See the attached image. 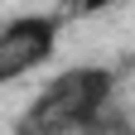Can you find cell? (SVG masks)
<instances>
[{
    "mask_svg": "<svg viewBox=\"0 0 135 135\" xmlns=\"http://www.w3.org/2000/svg\"><path fill=\"white\" fill-rule=\"evenodd\" d=\"M111 5H116V0H77L73 10L77 15H101V10H111Z\"/></svg>",
    "mask_w": 135,
    "mask_h": 135,
    "instance_id": "cell-3",
    "label": "cell"
},
{
    "mask_svg": "<svg viewBox=\"0 0 135 135\" xmlns=\"http://www.w3.org/2000/svg\"><path fill=\"white\" fill-rule=\"evenodd\" d=\"M116 82H121V73L101 63L63 68L24 106V116L15 121V135H82L92 126V116L116 97Z\"/></svg>",
    "mask_w": 135,
    "mask_h": 135,
    "instance_id": "cell-1",
    "label": "cell"
},
{
    "mask_svg": "<svg viewBox=\"0 0 135 135\" xmlns=\"http://www.w3.org/2000/svg\"><path fill=\"white\" fill-rule=\"evenodd\" d=\"M58 29H63L58 15H20V20L0 24V87L29 77L39 63L53 58Z\"/></svg>",
    "mask_w": 135,
    "mask_h": 135,
    "instance_id": "cell-2",
    "label": "cell"
}]
</instances>
